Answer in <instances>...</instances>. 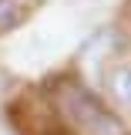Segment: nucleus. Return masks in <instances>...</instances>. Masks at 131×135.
Here are the masks:
<instances>
[{"label":"nucleus","instance_id":"1","mask_svg":"<svg viewBox=\"0 0 131 135\" xmlns=\"http://www.w3.org/2000/svg\"><path fill=\"white\" fill-rule=\"evenodd\" d=\"M50 118L67 135H131L128 122L84 81H57L50 91Z\"/></svg>","mask_w":131,"mask_h":135},{"label":"nucleus","instance_id":"2","mask_svg":"<svg viewBox=\"0 0 131 135\" xmlns=\"http://www.w3.org/2000/svg\"><path fill=\"white\" fill-rule=\"evenodd\" d=\"M108 95L131 112V64H114L108 74Z\"/></svg>","mask_w":131,"mask_h":135},{"label":"nucleus","instance_id":"3","mask_svg":"<svg viewBox=\"0 0 131 135\" xmlns=\"http://www.w3.org/2000/svg\"><path fill=\"white\" fill-rule=\"evenodd\" d=\"M20 20H24V10H20V3H17V0H0V34L14 31Z\"/></svg>","mask_w":131,"mask_h":135}]
</instances>
